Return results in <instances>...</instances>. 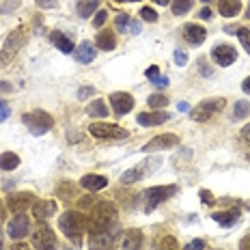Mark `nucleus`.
Listing matches in <instances>:
<instances>
[{
  "label": "nucleus",
  "instance_id": "obj_1",
  "mask_svg": "<svg viewBox=\"0 0 250 250\" xmlns=\"http://www.w3.org/2000/svg\"><path fill=\"white\" fill-rule=\"evenodd\" d=\"M117 222V207L108 201H102L97 203L95 207L91 209L86 218V231L88 233H102V231H108V229L114 227Z\"/></svg>",
  "mask_w": 250,
  "mask_h": 250
},
{
  "label": "nucleus",
  "instance_id": "obj_2",
  "mask_svg": "<svg viewBox=\"0 0 250 250\" xmlns=\"http://www.w3.org/2000/svg\"><path fill=\"white\" fill-rule=\"evenodd\" d=\"M59 229L76 244V248H78L80 246V235L86 231V218L82 216L80 211H65L59 218Z\"/></svg>",
  "mask_w": 250,
  "mask_h": 250
},
{
  "label": "nucleus",
  "instance_id": "obj_3",
  "mask_svg": "<svg viewBox=\"0 0 250 250\" xmlns=\"http://www.w3.org/2000/svg\"><path fill=\"white\" fill-rule=\"evenodd\" d=\"M22 123L28 127V132L33 134V136H43V134H48L52 129V117L45 110H33V112H26L22 117Z\"/></svg>",
  "mask_w": 250,
  "mask_h": 250
},
{
  "label": "nucleus",
  "instance_id": "obj_4",
  "mask_svg": "<svg viewBox=\"0 0 250 250\" xmlns=\"http://www.w3.org/2000/svg\"><path fill=\"white\" fill-rule=\"evenodd\" d=\"M162 166V160H143L140 164L132 166L129 170H125L121 175V184H136V181L145 179V177H149L151 173H155V170Z\"/></svg>",
  "mask_w": 250,
  "mask_h": 250
},
{
  "label": "nucleus",
  "instance_id": "obj_5",
  "mask_svg": "<svg viewBox=\"0 0 250 250\" xmlns=\"http://www.w3.org/2000/svg\"><path fill=\"white\" fill-rule=\"evenodd\" d=\"M179 188L177 186H155V188H149L147 192L143 194V201H145V211L151 213L160 203L168 201L173 194H177Z\"/></svg>",
  "mask_w": 250,
  "mask_h": 250
},
{
  "label": "nucleus",
  "instance_id": "obj_6",
  "mask_svg": "<svg viewBox=\"0 0 250 250\" xmlns=\"http://www.w3.org/2000/svg\"><path fill=\"white\" fill-rule=\"evenodd\" d=\"M227 106V102L222 97H211V100H203L201 104H196L194 110H192V119L199 123H205L209 121L213 114H218L222 108Z\"/></svg>",
  "mask_w": 250,
  "mask_h": 250
},
{
  "label": "nucleus",
  "instance_id": "obj_7",
  "mask_svg": "<svg viewBox=\"0 0 250 250\" xmlns=\"http://www.w3.org/2000/svg\"><path fill=\"white\" fill-rule=\"evenodd\" d=\"M88 132H91V136L102 138V140H123L129 136L127 129L119 127V125H114V123H93L91 127H88Z\"/></svg>",
  "mask_w": 250,
  "mask_h": 250
},
{
  "label": "nucleus",
  "instance_id": "obj_8",
  "mask_svg": "<svg viewBox=\"0 0 250 250\" xmlns=\"http://www.w3.org/2000/svg\"><path fill=\"white\" fill-rule=\"evenodd\" d=\"M33 246L37 248V250H56V246H59L54 231H52V229L45 225V222H41V225L35 229V233H33Z\"/></svg>",
  "mask_w": 250,
  "mask_h": 250
},
{
  "label": "nucleus",
  "instance_id": "obj_9",
  "mask_svg": "<svg viewBox=\"0 0 250 250\" xmlns=\"http://www.w3.org/2000/svg\"><path fill=\"white\" fill-rule=\"evenodd\" d=\"M28 231H30V220H28V216L22 211V213H15V216L9 220V225H7V233H9V237L11 239H24L26 235H28Z\"/></svg>",
  "mask_w": 250,
  "mask_h": 250
},
{
  "label": "nucleus",
  "instance_id": "obj_10",
  "mask_svg": "<svg viewBox=\"0 0 250 250\" xmlns=\"http://www.w3.org/2000/svg\"><path fill=\"white\" fill-rule=\"evenodd\" d=\"M114 229H108V231H102V233H91V237H88V246L91 250H114Z\"/></svg>",
  "mask_w": 250,
  "mask_h": 250
},
{
  "label": "nucleus",
  "instance_id": "obj_11",
  "mask_svg": "<svg viewBox=\"0 0 250 250\" xmlns=\"http://www.w3.org/2000/svg\"><path fill=\"white\" fill-rule=\"evenodd\" d=\"M179 145V136H175V134H160V136H155L151 143H147L143 147L145 153H153V151H166V149H173Z\"/></svg>",
  "mask_w": 250,
  "mask_h": 250
},
{
  "label": "nucleus",
  "instance_id": "obj_12",
  "mask_svg": "<svg viewBox=\"0 0 250 250\" xmlns=\"http://www.w3.org/2000/svg\"><path fill=\"white\" fill-rule=\"evenodd\" d=\"M35 203L37 201H35V196L30 194V192H15V194H9L7 207L15 213H22V211L28 209V207H33Z\"/></svg>",
  "mask_w": 250,
  "mask_h": 250
},
{
  "label": "nucleus",
  "instance_id": "obj_13",
  "mask_svg": "<svg viewBox=\"0 0 250 250\" xmlns=\"http://www.w3.org/2000/svg\"><path fill=\"white\" fill-rule=\"evenodd\" d=\"M211 59L216 61L220 67H229L237 61V50L233 48V45H227V43L216 45V48L211 50Z\"/></svg>",
  "mask_w": 250,
  "mask_h": 250
},
{
  "label": "nucleus",
  "instance_id": "obj_14",
  "mask_svg": "<svg viewBox=\"0 0 250 250\" xmlns=\"http://www.w3.org/2000/svg\"><path fill=\"white\" fill-rule=\"evenodd\" d=\"M110 104L117 114H127L134 108V97L129 95V93H112Z\"/></svg>",
  "mask_w": 250,
  "mask_h": 250
},
{
  "label": "nucleus",
  "instance_id": "obj_15",
  "mask_svg": "<svg viewBox=\"0 0 250 250\" xmlns=\"http://www.w3.org/2000/svg\"><path fill=\"white\" fill-rule=\"evenodd\" d=\"M121 250H143V231L129 229L121 237Z\"/></svg>",
  "mask_w": 250,
  "mask_h": 250
},
{
  "label": "nucleus",
  "instance_id": "obj_16",
  "mask_svg": "<svg viewBox=\"0 0 250 250\" xmlns=\"http://www.w3.org/2000/svg\"><path fill=\"white\" fill-rule=\"evenodd\" d=\"M22 43H24V30H22V28L13 30V33L7 37V41H4L2 54L7 56V59H11V54H15V52H18V48H22Z\"/></svg>",
  "mask_w": 250,
  "mask_h": 250
},
{
  "label": "nucleus",
  "instance_id": "obj_17",
  "mask_svg": "<svg viewBox=\"0 0 250 250\" xmlns=\"http://www.w3.org/2000/svg\"><path fill=\"white\" fill-rule=\"evenodd\" d=\"M114 24H117V28L125 35H138L140 33V22H134L127 13H119L117 20H114Z\"/></svg>",
  "mask_w": 250,
  "mask_h": 250
},
{
  "label": "nucleus",
  "instance_id": "obj_18",
  "mask_svg": "<svg viewBox=\"0 0 250 250\" xmlns=\"http://www.w3.org/2000/svg\"><path fill=\"white\" fill-rule=\"evenodd\" d=\"M33 213L37 216V220H48L56 213V203L54 201H37L33 205Z\"/></svg>",
  "mask_w": 250,
  "mask_h": 250
},
{
  "label": "nucleus",
  "instance_id": "obj_19",
  "mask_svg": "<svg viewBox=\"0 0 250 250\" xmlns=\"http://www.w3.org/2000/svg\"><path fill=\"white\" fill-rule=\"evenodd\" d=\"M184 37L190 41L192 45H201L203 41L207 39V30L203 28V26H199V24H188L186 30H184Z\"/></svg>",
  "mask_w": 250,
  "mask_h": 250
},
{
  "label": "nucleus",
  "instance_id": "obj_20",
  "mask_svg": "<svg viewBox=\"0 0 250 250\" xmlns=\"http://www.w3.org/2000/svg\"><path fill=\"white\" fill-rule=\"evenodd\" d=\"M164 121H168V112H140L138 114V123L145 127H155V125H162Z\"/></svg>",
  "mask_w": 250,
  "mask_h": 250
},
{
  "label": "nucleus",
  "instance_id": "obj_21",
  "mask_svg": "<svg viewBox=\"0 0 250 250\" xmlns=\"http://www.w3.org/2000/svg\"><path fill=\"white\" fill-rule=\"evenodd\" d=\"M80 186L84 190H91V192H97V190H104L108 186V179L102 175H84L80 179Z\"/></svg>",
  "mask_w": 250,
  "mask_h": 250
},
{
  "label": "nucleus",
  "instance_id": "obj_22",
  "mask_svg": "<svg viewBox=\"0 0 250 250\" xmlns=\"http://www.w3.org/2000/svg\"><path fill=\"white\" fill-rule=\"evenodd\" d=\"M74 56H76L78 62H82V65H86V62H93V61H95V48H93L88 41H84V43H80L74 50Z\"/></svg>",
  "mask_w": 250,
  "mask_h": 250
},
{
  "label": "nucleus",
  "instance_id": "obj_23",
  "mask_svg": "<svg viewBox=\"0 0 250 250\" xmlns=\"http://www.w3.org/2000/svg\"><path fill=\"white\" fill-rule=\"evenodd\" d=\"M218 11L225 18H235L242 11V2L239 0H218Z\"/></svg>",
  "mask_w": 250,
  "mask_h": 250
},
{
  "label": "nucleus",
  "instance_id": "obj_24",
  "mask_svg": "<svg viewBox=\"0 0 250 250\" xmlns=\"http://www.w3.org/2000/svg\"><path fill=\"white\" fill-rule=\"evenodd\" d=\"M50 39H52V43H54L61 52H65V54L74 52V43H71V39L67 37V35H62L61 30H54V33H50Z\"/></svg>",
  "mask_w": 250,
  "mask_h": 250
},
{
  "label": "nucleus",
  "instance_id": "obj_25",
  "mask_svg": "<svg viewBox=\"0 0 250 250\" xmlns=\"http://www.w3.org/2000/svg\"><path fill=\"white\" fill-rule=\"evenodd\" d=\"M211 218L218 222V225H222V227H231L233 222H237V218H239V211L237 209H229V211H216V213H211Z\"/></svg>",
  "mask_w": 250,
  "mask_h": 250
},
{
  "label": "nucleus",
  "instance_id": "obj_26",
  "mask_svg": "<svg viewBox=\"0 0 250 250\" xmlns=\"http://www.w3.org/2000/svg\"><path fill=\"white\" fill-rule=\"evenodd\" d=\"M97 48H102V50H106V52L117 48V39H114L112 30H104V33L97 35Z\"/></svg>",
  "mask_w": 250,
  "mask_h": 250
},
{
  "label": "nucleus",
  "instance_id": "obj_27",
  "mask_svg": "<svg viewBox=\"0 0 250 250\" xmlns=\"http://www.w3.org/2000/svg\"><path fill=\"white\" fill-rule=\"evenodd\" d=\"M145 76L149 78L151 82H153L155 86H168V78L162 76V71H160V67H155V65H151L147 71H145Z\"/></svg>",
  "mask_w": 250,
  "mask_h": 250
},
{
  "label": "nucleus",
  "instance_id": "obj_28",
  "mask_svg": "<svg viewBox=\"0 0 250 250\" xmlns=\"http://www.w3.org/2000/svg\"><path fill=\"white\" fill-rule=\"evenodd\" d=\"M20 166V158L13 151H7V153L0 155V168L2 170H15Z\"/></svg>",
  "mask_w": 250,
  "mask_h": 250
},
{
  "label": "nucleus",
  "instance_id": "obj_29",
  "mask_svg": "<svg viewBox=\"0 0 250 250\" xmlns=\"http://www.w3.org/2000/svg\"><path fill=\"white\" fill-rule=\"evenodd\" d=\"M97 4H100V0H80L78 2V15L80 18H91V13L97 11Z\"/></svg>",
  "mask_w": 250,
  "mask_h": 250
},
{
  "label": "nucleus",
  "instance_id": "obj_30",
  "mask_svg": "<svg viewBox=\"0 0 250 250\" xmlns=\"http://www.w3.org/2000/svg\"><path fill=\"white\" fill-rule=\"evenodd\" d=\"M86 112L91 114V117H108V108H106V104H104L102 100H95V102L88 104Z\"/></svg>",
  "mask_w": 250,
  "mask_h": 250
},
{
  "label": "nucleus",
  "instance_id": "obj_31",
  "mask_svg": "<svg viewBox=\"0 0 250 250\" xmlns=\"http://www.w3.org/2000/svg\"><path fill=\"white\" fill-rule=\"evenodd\" d=\"M192 4H194V0H175L173 2V13L175 15H184L192 9Z\"/></svg>",
  "mask_w": 250,
  "mask_h": 250
},
{
  "label": "nucleus",
  "instance_id": "obj_32",
  "mask_svg": "<svg viewBox=\"0 0 250 250\" xmlns=\"http://www.w3.org/2000/svg\"><path fill=\"white\" fill-rule=\"evenodd\" d=\"M248 112H250V102H246V100H239V102H235V110H233V114H235V119H244Z\"/></svg>",
  "mask_w": 250,
  "mask_h": 250
},
{
  "label": "nucleus",
  "instance_id": "obj_33",
  "mask_svg": "<svg viewBox=\"0 0 250 250\" xmlns=\"http://www.w3.org/2000/svg\"><path fill=\"white\" fill-rule=\"evenodd\" d=\"M147 104L151 108H164L166 104H168V97L166 95H160V93H155V95H151L149 100H147Z\"/></svg>",
  "mask_w": 250,
  "mask_h": 250
},
{
  "label": "nucleus",
  "instance_id": "obj_34",
  "mask_svg": "<svg viewBox=\"0 0 250 250\" xmlns=\"http://www.w3.org/2000/svg\"><path fill=\"white\" fill-rule=\"evenodd\" d=\"M140 18H143L145 22H155V20H158V13H155L151 7H143V11H140Z\"/></svg>",
  "mask_w": 250,
  "mask_h": 250
},
{
  "label": "nucleus",
  "instance_id": "obj_35",
  "mask_svg": "<svg viewBox=\"0 0 250 250\" xmlns=\"http://www.w3.org/2000/svg\"><path fill=\"white\" fill-rule=\"evenodd\" d=\"M237 35H239V41H242L244 48L250 50V30H248V28H239Z\"/></svg>",
  "mask_w": 250,
  "mask_h": 250
},
{
  "label": "nucleus",
  "instance_id": "obj_36",
  "mask_svg": "<svg viewBox=\"0 0 250 250\" xmlns=\"http://www.w3.org/2000/svg\"><path fill=\"white\" fill-rule=\"evenodd\" d=\"M160 250H177V239L175 237H164L160 244Z\"/></svg>",
  "mask_w": 250,
  "mask_h": 250
},
{
  "label": "nucleus",
  "instance_id": "obj_37",
  "mask_svg": "<svg viewBox=\"0 0 250 250\" xmlns=\"http://www.w3.org/2000/svg\"><path fill=\"white\" fill-rule=\"evenodd\" d=\"M9 114H11V108L4 100H0V121H7Z\"/></svg>",
  "mask_w": 250,
  "mask_h": 250
},
{
  "label": "nucleus",
  "instance_id": "obj_38",
  "mask_svg": "<svg viewBox=\"0 0 250 250\" xmlns=\"http://www.w3.org/2000/svg\"><path fill=\"white\" fill-rule=\"evenodd\" d=\"M199 69H201V76H205V78H209V76L213 74L209 67H207V61H205V59H201V61H199Z\"/></svg>",
  "mask_w": 250,
  "mask_h": 250
},
{
  "label": "nucleus",
  "instance_id": "obj_39",
  "mask_svg": "<svg viewBox=\"0 0 250 250\" xmlns=\"http://www.w3.org/2000/svg\"><path fill=\"white\" fill-rule=\"evenodd\" d=\"M106 20H108V13L106 11H97L95 20H93V24H95V26H104V24H106Z\"/></svg>",
  "mask_w": 250,
  "mask_h": 250
},
{
  "label": "nucleus",
  "instance_id": "obj_40",
  "mask_svg": "<svg viewBox=\"0 0 250 250\" xmlns=\"http://www.w3.org/2000/svg\"><path fill=\"white\" fill-rule=\"evenodd\" d=\"M203 248H205V242H203V239H192L186 250H203Z\"/></svg>",
  "mask_w": 250,
  "mask_h": 250
},
{
  "label": "nucleus",
  "instance_id": "obj_41",
  "mask_svg": "<svg viewBox=\"0 0 250 250\" xmlns=\"http://www.w3.org/2000/svg\"><path fill=\"white\" fill-rule=\"evenodd\" d=\"M39 9H54L59 4V0H37Z\"/></svg>",
  "mask_w": 250,
  "mask_h": 250
},
{
  "label": "nucleus",
  "instance_id": "obj_42",
  "mask_svg": "<svg viewBox=\"0 0 250 250\" xmlns=\"http://www.w3.org/2000/svg\"><path fill=\"white\" fill-rule=\"evenodd\" d=\"M175 62H177V65H179V67H184L186 65V62H188V54H186V52H175Z\"/></svg>",
  "mask_w": 250,
  "mask_h": 250
},
{
  "label": "nucleus",
  "instance_id": "obj_43",
  "mask_svg": "<svg viewBox=\"0 0 250 250\" xmlns=\"http://www.w3.org/2000/svg\"><path fill=\"white\" fill-rule=\"evenodd\" d=\"M91 93H95V88H93V86H82L80 91H78V97H80V100H86Z\"/></svg>",
  "mask_w": 250,
  "mask_h": 250
},
{
  "label": "nucleus",
  "instance_id": "obj_44",
  "mask_svg": "<svg viewBox=\"0 0 250 250\" xmlns=\"http://www.w3.org/2000/svg\"><path fill=\"white\" fill-rule=\"evenodd\" d=\"M201 199H203V203H207V205H209V203L213 201V196L207 190H201Z\"/></svg>",
  "mask_w": 250,
  "mask_h": 250
},
{
  "label": "nucleus",
  "instance_id": "obj_45",
  "mask_svg": "<svg viewBox=\"0 0 250 250\" xmlns=\"http://www.w3.org/2000/svg\"><path fill=\"white\" fill-rule=\"evenodd\" d=\"M242 136L246 138V143H250V123H246V125L242 127Z\"/></svg>",
  "mask_w": 250,
  "mask_h": 250
},
{
  "label": "nucleus",
  "instance_id": "obj_46",
  "mask_svg": "<svg viewBox=\"0 0 250 250\" xmlns=\"http://www.w3.org/2000/svg\"><path fill=\"white\" fill-rule=\"evenodd\" d=\"M13 250H30V246L24 242H18V244H13Z\"/></svg>",
  "mask_w": 250,
  "mask_h": 250
},
{
  "label": "nucleus",
  "instance_id": "obj_47",
  "mask_svg": "<svg viewBox=\"0 0 250 250\" xmlns=\"http://www.w3.org/2000/svg\"><path fill=\"white\" fill-rule=\"evenodd\" d=\"M242 250H250V235L242 239Z\"/></svg>",
  "mask_w": 250,
  "mask_h": 250
},
{
  "label": "nucleus",
  "instance_id": "obj_48",
  "mask_svg": "<svg viewBox=\"0 0 250 250\" xmlns=\"http://www.w3.org/2000/svg\"><path fill=\"white\" fill-rule=\"evenodd\" d=\"M242 88H244V91H246V93H248V95H250V76L246 78V80H244V84H242Z\"/></svg>",
  "mask_w": 250,
  "mask_h": 250
},
{
  "label": "nucleus",
  "instance_id": "obj_49",
  "mask_svg": "<svg viewBox=\"0 0 250 250\" xmlns=\"http://www.w3.org/2000/svg\"><path fill=\"white\" fill-rule=\"evenodd\" d=\"M201 18H203V20H209V18H211V11H209V9H203V11H201Z\"/></svg>",
  "mask_w": 250,
  "mask_h": 250
},
{
  "label": "nucleus",
  "instance_id": "obj_50",
  "mask_svg": "<svg viewBox=\"0 0 250 250\" xmlns=\"http://www.w3.org/2000/svg\"><path fill=\"white\" fill-rule=\"evenodd\" d=\"M188 108H190V106H188L186 102H179V110H181V112H188Z\"/></svg>",
  "mask_w": 250,
  "mask_h": 250
},
{
  "label": "nucleus",
  "instance_id": "obj_51",
  "mask_svg": "<svg viewBox=\"0 0 250 250\" xmlns=\"http://www.w3.org/2000/svg\"><path fill=\"white\" fill-rule=\"evenodd\" d=\"M153 2H155V4H160V7H164V4H168L170 0H153Z\"/></svg>",
  "mask_w": 250,
  "mask_h": 250
},
{
  "label": "nucleus",
  "instance_id": "obj_52",
  "mask_svg": "<svg viewBox=\"0 0 250 250\" xmlns=\"http://www.w3.org/2000/svg\"><path fill=\"white\" fill-rule=\"evenodd\" d=\"M114 2H138V0H114Z\"/></svg>",
  "mask_w": 250,
  "mask_h": 250
},
{
  "label": "nucleus",
  "instance_id": "obj_53",
  "mask_svg": "<svg viewBox=\"0 0 250 250\" xmlns=\"http://www.w3.org/2000/svg\"><path fill=\"white\" fill-rule=\"evenodd\" d=\"M246 211H250V201H246Z\"/></svg>",
  "mask_w": 250,
  "mask_h": 250
},
{
  "label": "nucleus",
  "instance_id": "obj_54",
  "mask_svg": "<svg viewBox=\"0 0 250 250\" xmlns=\"http://www.w3.org/2000/svg\"><path fill=\"white\" fill-rule=\"evenodd\" d=\"M203 2H211V0H203Z\"/></svg>",
  "mask_w": 250,
  "mask_h": 250
},
{
  "label": "nucleus",
  "instance_id": "obj_55",
  "mask_svg": "<svg viewBox=\"0 0 250 250\" xmlns=\"http://www.w3.org/2000/svg\"><path fill=\"white\" fill-rule=\"evenodd\" d=\"M246 18H250V11H248V13H246Z\"/></svg>",
  "mask_w": 250,
  "mask_h": 250
},
{
  "label": "nucleus",
  "instance_id": "obj_56",
  "mask_svg": "<svg viewBox=\"0 0 250 250\" xmlns=\"http://www.w3.org/2000/svg\"><path fill=\"white\" fill-rule=\"evenodd\" d=\"M0 250H2V248H0Z\"/></svg>",
  "mask_w": 250,
  "mask_h": 250
},
{
  "label": "nucleus",
  "instance_id": "obj_57",
  "mask_svg": "<svg viewBox=\"0 0 250 250\" xmlns=\"http://www.w3.org/2000/svg\"><path fill=\"white\" fill-rule=\"evenodd\" d=\"M248 52H250V50H248Z\"/></svg>",
  "mask_w": 250,
  "mask_h": 250
}]
</instances>
